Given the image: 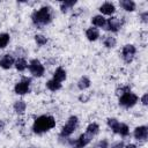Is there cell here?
Masks as SVG:
<instances>
[{
  "label": "cell",
  "mask_w": 148,
  "mask_h": 148,
  "mask_svg": "<svg viewBox=\"0 0 148 148\" xmlns=\"http://www.w3.org/2000/svg\"><path fill=\"white\" fill-rule=\"evenodd\" d=\"M14 67L16 68L17 72H24L28 68V62L24 58H17V59H15Z\"/></svg>",
  "instance_id": "21"
},
{
  "label": "cell",
  "mask_w": 148,
  "mask_h": 148,
  "mask_svg": "<svg viewBox=\"0 0 148 148\" xmlns=\"http://www.w3.org/2000/svg\"><path fill=\"white\" fill-rule=\"evenodd\" d=\"M56 127V119L50 114H42L37 117L32 124V132L36 134H43Z\"/></svg>",
  "instance_id": "2"
},
{
  "label": "cell",
  "mask_w": 148,
  "mask_h": 148,
  "mask_svg": "<svg viewBox=\"0 0 148 148\" xmlns=\"http://www.w3.org/2000/svg\"><path fill=\"white\" fill-rule=\"evenodd\" d=\"M77 88L80 89V90H86V89H88L89 87H90V84H91V81H90V79L88 77V76H81L80 79H79V81H77Z\"/></svg>",
  "instance_id": "20"
},
{
  "label": "cell",
  "mask_w": 148,
  "mask_h": 148,
  "mask_svg": "<svg viewBox=\"0 0 148 148\" xmlns=\"http://www.w3.org/2000/svg\"><path fill=\"white\" fill-rule=\"evenodd\" d=\"M133 136L136 141H146L148 138V127L146 125L136 126L133 131Z\"/></svg>",
  "instance_id": "10"
},
{
  "label": "cell",
  "mask_w": 148,
  "mask_h": 148,
  "mask_svg": "<svg viewBox=\"0 0 148 148\" xmlns=\"http://www.w3.org/2000/svg\"><path fill=\"white\" fill-rule=\"evenodd\" d=\"M29 72L35 77H42L45 74V66L38 59H31L28 64Z\"/></svg>",
  "instance_id": "5"
},
{
  "label": "cell",
  "mask_w": 148,
  "mask_h": 148,
  "mask_svg": "<svg viewBox=\"0 0 148 148\" xmlns=\"http://www.w3.org/2000/svg\"><path fill=\"white\" fill-rule=\"evenodd\" d=\"M140 102H141V104H142L143 106H147V105H148V94H147V92H145V94L141 96Z\"/></svg>",
  "instance_id": "31"
},
{
  "label": "cell",
  "mask_w": 148,
  "mask_h": 148,
  "mask_svg": "<svg viewBox=\"0 0 148 148\" xmlns=\"http://www.w3.org/2000/svg\"><path fill=\"white\" fill-rule=\"evenodd\" d=\"M124 148H136V145H134V143H127V145H125Z\"/></svg>",
  "instance_id": "34"
},
{
  "label": "cell",
  "mask_w": 148,
  "mask_h": 148,
  "mask_svg": "<svg viewBox=\"0 0 148 148\" xmlns=\"http://www.w3.org/2000/svg\"><path fill=\"white\" fill-rule=\"evenodd\" d=\"M66 77H67V73H66V71L62 68V67H57L56 68V71L53 72V80H56V81H58V82H62V81H65L66 80Z\"/></svg>",
  "instance_id": "16"
},
{
  "label": "cell",
  "mask_w": 148,
  "mask_h": 148,
  "mask_svg": "<svg viewBox=\"0 0 148 148\" xmlns=\"http://www.w3.org/2000/svg\"><path fill=\"white\" fill-rule=\"evenodd\" d=\"M86 37H87L88 40L95 42V40H97L99 38V30L97 28H95V27L91 25L90 28H88L86 30Z\"/></svg>",
  "instance_id": "14"
},
{
  "label": "cell",
  "mask_w": 148,
  "mask_h": 148,
  "mask_svg": "<svg viewBox=\"0 0 148 148\" xmlns=\"http://www.w3.org/2000/svg\"><path fill=\"white\" fill-rule=\"evenodd\" d=\"M77 126H79V118H77V116H71V117L67 119L66 124L61 127V131H60L59 136L62 138V139L69 138V136L76 131Z\"/></svg>",
  "instance_id": "3"
},
{
  "label": "cell",
  "mask_w": 148,
  "mask_h": 148,
  "mask_svg": "<svg viewBox=\"0 0 148 148\" xmlns=\"http://www.w3.org/2000/svg\"><path fill=\"white\" fill-rule=\"evenodd\" d=\"M10 42V36L7 32H0V49H5Z\"/></svg>",
  "instance_id": "25"
},
{
  "label": "cell",
  "mask_w": 148,
  "mask_h": 148,
  "mask_svg": "<svg viewBox=\"0 0 148 148\" xmlns=\"http://www.w3.org/2000/svg\"><path fill=\"white\" fill-rule=\"evenodd\" d=\"M102 43L106 49H113L117 45V39L111 35H105L102 38Z\"/></svg>",
  "instance_id": "19"
},
{
  "label": "cell",
  "mask_w": 148,
  "mask_h": 148,
  "mask_svg": "<svg viewBox=\"0 0 148 148\" xmlns=\"http://www.w3.org/2000/svg\"><path fill=\"white\" fill-rule=\"evenodd\" d=\"M121 28V22L117 16H110L109 18H106L105 25H104V30L110 31V32H118Z\"/></svg>",
  "instance_id": "9"
},
{
  "label": "cell",
  "mask_w": 148,
  "mask_h": 148,
  "mask_svg": "<svg viewBox=\"0 0 148 148\" xmlns=\"http://www.w3.org/2000/svg\"><path fill=\"white\" fill-rule=\"evenodd\" d=\"M130 91H131V87L128 84H125V86H120V87H118L116 89V95L118 97H120V96H123V95H125V94H127Z\"/></svg>",
  "instance_id": "27"
},
{
  "label": "cell",
  "mask_w": 148,
  "mask_h": 148,
  "mask_svg": "<svg viewBox=\"0 0 148 148\" xmlns=\"http://www.w3.org/2000/svg\"><path fill=\"white\" fill-rule=\"evenodd\" d=\"M15 64V58L13 54L9 53H5L0 56V67L3 69H9L14 66Z\"/></svg>",
  "instance_id": "11"
},
{
  "label": "cell",
  "mask_w": 148,
  "mask_h": 148,
  "mask_svg": "<svg viewBox=\"0 0 148 148\" xmlns=\"http://www.w3.org/2000/svg\"><path fill=\"white\" fill-rule=\"evenodd\" d=\"M35 42H36V44H37L38 46H44V45L49 42V39H47V37H45L44 35L37 34V35H35Z\"/></svg>",
  "instance_id": "26"
},
{
  "label": "cell",
  "mask_w": 148,
  "mask_h": 148,
  "mask_svg": "<svg viewBox=\"0 0 148 148\" xmlns=\"http://www.w3.org/2000/svg\"><path fill=\"white\" fill-rule=\"evenodd\" d=\"M105 22H106V18L103 16V15H101V14H97V15H95V16H92L91 17V24H92V27H95V28H104V25H105Z\"/></svg>",
  "instance_id": "15"
},
{
  "label": "cell",
  "mask_w": 148,
  "mask_h": 148,
  "mask_svg": "<svg viewBox=\"0 0 148 148\" xmlns=\"http://www.w3.org/2000/svg\"><path fill=\"white\" fill-rule=\"evenodd\" d=\"M89 98H90V97H89V96H87L86 94H81V95L79 96V101H80V102H82V103H87V102L89 101Z\"/></svg>",
  "instance_id": "33"
},
{
  "label": "cell",
  "mask_w": 148,
  "mask_h": 148,
  "mask_svg": "<svg viewBox=\"0 0 148 148\" xmlns=\"http://www.w3.org/2000/svg\"><path fill=\"white\" fill-rule=\"evenodd\" d=\"M118 123H119V120L117 119V118H108V120H106V124H108V126H109V128H111V130H113L117 125H118Z\"/></svg>",
  "instance_id": "28"
},
{
  "label": "cell",
  "mask_w": 148,
  "mask_h": 148,
  "mask_svg": "<svg viewBox=\"0 0 148 148\" xmlns=\"http://www.w3.org/2000/svg\"><path fill=\"white\" fill-rule=\"evenodd\" d=\"M98 132H99V125H98L97 123H90V124L87 126V128H86V133L89 134V135H91L92 138H94L95 135H97Z\"/></svg>",
  "instance_id": "23"
},
{
  "label": "cell",
  "mask_w": 148,
  "mask_h": 148,
  "mask_svg": "<svg viewBox=\"0 0 148 148\" xmlns=\"http://www.w3.org/2000/svg\"><path fill=\"white\" fill-rule=\"evenodd\" d=\"M119 6L125 10V12H134L136 9V3L133 0H120Z\"/></svg>",
  "instance_id": "17"
},
{
  "label": "cell",
  "mask_w": 148,
  "mask_h": 148,
  "mask_svg": "<svg viewBox=\"0 0 148 148\" xmlns=\"http://www.w3.org/2000/svg\"><path fill=\"white\" fill-rule=\"evenodd\" d=\"M140 18H141V22L142 23H148V12L147 10H145V12H142L141 14H140Z\"/></svg>",
  "instance_id": "30"
},
{
  "label": "cell",
  "mask_w": 148,
  "mask_h": 148,
  "mask_svg": "<svg viewBox=\"0 0 148 148\" xmlns=\"http://www.w3.org/2000/svg\"><path fill=\"white\" fill-rule=\"evenodd\" d=\"M124 147H125L124 141H117V142L112 143L111 147H109V148H124Z\"/></svg>",
  "instance_id": "32"
},
{
  "label": "cell",
  "mask_w": 148,
  "mask_h": 148,
  "mask_svg": "<svg viewBox=\"0 0 148 148\" xmlns=\"http://www.w3.org/2000/svg\"><path fill=\"white\" fill-rule=\"evenodd\" d=\"M53 20V14H52V8L50 6H42L40 8L36 9L31 14V21L35 27L38 29L50 24Z\"/></svg>",
  "instance_id": "1"
},
{
  "label": "cell",
  "mask_w": 148,
  "mask_h": 148,
  "mask_svg": "<svg viewBox=\"0 0 148 148\" xmlns=\"http://www.w3.org/2000/svg\"><path fill=\"white\" fill-rule=\"evenodd\" d=\"M3 127H5V123H3L2 120H0V131H1Z\"/></svg>",
  "instance_id": "35"
},
{
  "label": "cell",
  "mask_w": 148,
  "mask_h": 148,
  "mask_svg": "<svg viewBox=\"0 0 148 148\" xmlns=\"http://www.w3.org/2000/svg\"><path fill=\"white\" fill-rule=\"evenodd\" d=\"M95 147H96V148H109L110 146H109V141H108L106 139H103V140L98 141Z\"/></svg>",
  "instance_id": "29"
},
{
  "label": "cell",
  "mask_w": 148,
  "mask_h": 148,
  "mask_svg": "<svg viewBox=\"0 0 148 148\" xmlns=\"http://www.w3.org/2000/svg\"><path fill=\"white\" fill-rule=\"evenodd\" d=\"M91 140H92V136L91 135H89V134H87L86 132L84 133H82L76 140H71L69 141V145H71V147L72 148H84L86 146H88L90 142H91Z\"/></svg>",
  "instance_id": "8"
},
{
  "label": "cell",
  "mask_w": 148,
  "mask_h": 148,
  "mask_svg": "<svg viewBox=\"0 0 148 148\" xmlns=\"http://www.w3.org/2000/svg\"><path fill=\"white\" fill-rule=\"evenodd\" d=\"M45 86H46V88H47L50 91H58V90H60L61 87H62V84H61L60 82H58V81H56V80H53V79L49 80V81L45 83Z\"/></svg>",
  "instance_id": "22"
},
{
  "label": "cell",
  "mask_w": 148,
  "mask_h": 148,
  "mask_svg": "<svg viewBox=\"0 0 148 148\" xmlns=\"http://www.w3.org/2000/svg\"><path fill=\"white\" fill-rule=\"evenodd\" d=\"M30 83H31V79L30 77H22L15 86H14V91L16 95L23 96L25 94L30 92Z\"/></svg>",
  "instance_id": "6"
},
{
  "label": "cell",
  "mask_w": 148,
  "mask_h": 148,
  "mask_svg": "<svg viewBox=\"0 0 148 148\" xmlns=\"http://www.w3.org/2000/svg\"><path fill=\"white\" fill-rule=\"evenodd\" d=\"M76 5V1L75 0H72V1H61L60 2V10L62 13H67L69 9H72L74 6Z\"/></svg>",
  "instance_id": "24"
},
{
  "label": "cell",
  "mask_w": 148,
  "mask_h": 148,
  "mask_svg": "<svg viewBox=\"0 0 148 148\" xmlns=\"http://www.w3.org/2000/svg\"><path fill=\"white\" fill-rule=\"evenodd\" d=\"M13 109L15 111V113L17 114H23L27 110V103L23 99H17L15 101V103L13 104Z\"/></svg>",
  "instance_id": "18"
},
{
  "label": "cell",
  "mask_w": 148,
  "mask_h": 148,
  "mask_svg": "<svg viewBox=\"0 0 148 148\" xmlns=\"http://www.w3.org/2000/svg\"><path fill=\"white\" fill-rule=\"evenodd\" d=\"M112 132L116 133V134H119L120 136H127L130 134V127H128L127 124L119 121L118 125L112 130Z\"/></svg>",
  "instance_id": "13"
},
{
  "label": "cell",
  "mask_w": 148,
  "mask_h": 148,
  "mask_svg": "<svg viewBox=\"0 0 148 148\" xmlns=\"http://www.w3.org/2000/svg\"><path fill=\"white\" fill-rule=\"evenodd\" d=\"M99 12H101V15H108V16H113V14L116 13V6L112 3V2H104L99 6Z\"/></svg>",
  "instance_id": "12"
},
{
  "label": "cell",
  "mask_w": 148,
  "mask_h": 148,
  "mask_svg": "<svg viewBox=\"0 0 148 148\" xmlns=\"http://www.w3.org/2000/svg\"><path fill=\"white\" fill-rule=\"evenodd\" d=\"M136 53V47L133 44H126L121 49V58L125 64H131Z\"/></svg>",
  "instance_id": "7"
},
{
  "label": "cell",
  "mask_w": 148,
  "mask_h": 148,
  "mask_svg": "<svg viewBox=\"0 0 148 148\" xmlns=\"http://www.w3.org/2000/svg\"><path fill=\"white\" fill-rule=\"evenodd\" d=\"M139 102V97L136 94L130 91L123 96L119 97L118 99V104L121 106V108H125V109H130V108H133L136 103Z\"/></svg>",
  "instance_id": "4"
}]
</instances>
